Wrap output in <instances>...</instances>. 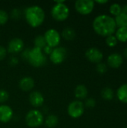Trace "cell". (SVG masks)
Wrapping results in <instances>:
<instances>
[{
	"label": "cell",
	"mask_w": 127,
	"mask_h": 128,
	"mask_svg": "<svg viewBox=\"0 0 127 128\" xmlns=\"http://www.w3.org/2000/svg\"><path fill=\"white\" fill-rule=\"evenodd\" d=\"M101 96L106 100H111L114 98V92L111 88L106 87L103 88L101 92Z\"/></svg>",
	"instance_id": "7402d4cb"
},
{
	"label": "cell",
	"mask_w": 127,
	"mask_h": 128,
	"mask_svg": "<svg viewBox=\"0 0 127 128\" xmlns=\"http://www.w3.org/2000/svg\"><path fill=\"white\" fill-rule=\"evenodd\" d=\"M11 14L13 18H18L19 16V10L17 9H14L13 10H12Z\"/></svg>",
	"instance_id": "4dcf8cb0"
},
{
	"label": "cell",
	"mask_w": 127,
	"mask_h": 128,
	"mask_svg": "<svg viewBox=\"0 0 127 128\" xmlns=\"http://www.w3.org/2000/svg\"><path fill=\"white\" fill-rule=\"evenodd\" d=\"M19 87L23 92H29L34 87V81L30 76L22 77L19 82Z\"/></svg>",
	"instance_id": "9a60e30c"
},
{
	"label": "cell",
	"mask_w": 127,
	"mask_h": 128,
	"mask_svg": "<svg viewBox=\"0 0 127 128\" xmlns=\"http://www.w3.org/2000/svg\"><path fill=\"white\" fill-rule=\"evenodd\" d=\"M9 99V94L4 89H0V104H3Z\"/></svg>",
	"instance_id": "4316f807"
},
{
	"label": "cell",
	"mask_w": 127,
	"mask_h": 128,
	"mask_svg": "<svg viewBox=\"0 0 127 128\" xmlns=\"http://www.w3.org/2000/svg\"><path fill=\"white\" fill-rule=\"evenodd\" d=\"M13 110L8 105L1 104L0 105V122L2 123L9 122L13 118Z\"/></svg>",
	"instance_id": "7c38bea8"
},
{
	"label": "cell",
	"mask_w": 127,
	"mask_h": 128,
	"mask_svg": "<svg viewBox=\"0 0 127 128\" xmlns=\"http://www.w3.org/2000/svg\"><path fill=\"white\" fill-rule=\"evenodd\" d=\"M96 70L98 74H103L107 71V66L104 63H98L96 67Z\"/></svg>",
	"instance_id": "83f0119b"
},
{
	"label": "cell",
	"mask_w": 127,
	"mask_h": 128,
	"mask_svg": "<svg viewBox=\"0 0 127 128\" xmlns=\"http://www.w3.org/2000/svg\"><path fill=\"white\" fill-rule=\"evenodd\" d=\"M88 108H94L96 106V100L94 98H88L85 100V103L84 104Z\"/></svg>",
	"instance_id": "f1b7e54d"
},
{
	"label": "cell",
	"mask_w": 127,
	"mask_h": 128,
	"mask_svg": "<svg viewBox=\"0 0 127 128\" xmlns=\"http://www.w3.org/2000/svg\"><path fill=\"white\" fill-rule=\"evenodd\" d=\"M86 58L93 63H100L103 58V52L97 47H91L88 49L85 52Z\"/></svg>",
	"instance_id": "30bf717a"
},
{
	"label": "cell",
	"mask_w": 127,
	"mask_h": 128,
	"mask_svg": "<svg viewBox=\"0 0 127 128\" xmlns=\"http://www.w3.org/2000/svg\"><path fill=\"white\" fill-rule=\"evenodd\" d=\"M116 33V38L118 40L121 42H127V27H121L115 31Z\"/></svg>",
	"instance_id": "ffe728a7"
},
{
	"label": "cell",
	"mask_w": 127,
	"mask_h": 128,
	"mask_svg": "<svg viewBox=\"0 0 127 128\" xmlns=\"http://www.w3.org/2000/svg\"><path fill=\"white\" fill-rule=\"evenodd\" d=\"M121 12L125 14H127V4H124L123 7H121Z\"/></svg>",
	"instance_id": "d6a6232c"
},
{
	"label": "cell",
	"mask_w": 127,
	"mask_h": 128,
	"mask_svg": "<svg viewBox=\"0 0 127 128\" xmlns=\"http://www.w3.org/2000/svg\"><path fill=\"white\" fill-rule=\"evenodd\" d=\"M108 2H109L108 0H97L96 1V2L97 3H99V4H106Z\"/></svg>",
	"instance_id": "836d02e7"
},
{
	"label": "cell",
	"mask_w": 127,
	"mask_h": 128,
	"mask_svg": "<svg viewBox=\"0 0 127 128\" xmlns=\"http://www.w3.org/2000/svg\"><path fill=\"white\" fill-rule=\"evenodd\" d=\"M116 23L115 19L106 14H101L95 17L93 21V28L100 36L108 37L115 32Z\"/></svg>",
	"instance_id": "6da1fadb"
},
{
	"label": "cell",
	"mask_w": 127,
	"mask_h": 128,
	"mask_svg": "<svg viewBox=\"0 0 127 128\" xmlns=\"http://www.w3.org/2000/svg\"><path fill=\"white\" fill-rule=\"evenodd\" d=\"M24 42L21 38H14L9 41L7 50L11 54H17L24 50Z\"/></svg>",
	"instance_id": "8fae6325"
},
{
	"label": "cell",
	"mask_w": 127,
	"mask_h": 128,
	"mask_svg": "<svg viewBox=\"0 0 127 128\" xmlns=\"http://www.w3.org/2000/svg\"><path fill=\"white\" fill-rule=\"evenodd\" d=\"M28 100L30 104L34 106V107H40L41 106L43 103H44V98L43 96V94L37 91L32 92L30 94H29V98H28Z\"/></svg>",
	"instance_id": "4fadbf2b"
},
{
	"label": "cell",
	"mask_w": 127,
	"mask_h": 128,
	"mask_svg": "<svg viewBox=\"0 0 127 128\" xmlns=\"http://www.w3.org/2000/svg\"><path fill=\"white\" fill-rule=\"evenodd\" d=\"M118 39L116 38L115 36H114L113 34L112 35H109L106 38V44L110 46V47H113V46H115L117 44H118Z\"/></svg>",
	"instance_id": "d4e9b609"
},
{
	"label": "cell",
	"mask_w": 127,
	"mask_h": 128,
	"mask_svg": "<svg viewBox=\"0 0 127 128\" xmlns=\"http://www.w3.org/2000/svg\"><path fill=\"white\" fill-rule=\"evenodd\" d=\"M76 10L82 15L91 14L94 8V2L92 0H77L75 2Z\"/></svg>",
	"instance_id": "ba28073f"
},
{
	"label": "cell",
	"mask_w": 127,
	"mask_h": 128,
	"mask_svg": "<svg viewBox=\"0 0 127 128\" xmlns=\"http://www.w3.org/2000/svg\"><path fill=\"white\" fill-rule=\"evenodd\" d=\"M85 112V105L80 100H74L67 106V114L73 118L81 117Z\"/></svg>",
	"instance_id": "52a82bcc"
},
{
	"label": "cell",
	"mask_w": 127,
	"mask_h": 128,
	"mask_svg": "<svg viewBox=\"0 0 127 128\" xmlns=\"http://www.w3.org/2000/svg\"><path fill=\"white\" fill-rule=\"evenodd\" d=\"M7 55V50L4 46H0V61H2Z\"/></svg>",
	"instance_id": "f546056e"
},
{
	"label": "cell",
	"mask_w": 127,
	"mask_h": 128,
	"mask_svg": "<svg viewBox=\"0 0 127 128\" xmlns=\"http://www.w3.org/2000/svg\"><path fill=\"white\" fill-rule=\"evenodd\" d=\"M117 96L120 101L127 104V83L119 87L117 92Z\"/></svg>",
	"instance_id": "e0dca14e"
},
{
	"label": "cell",
	"mask_w": 127,
	"mask_h": 128,
	"mask_svg": "<svg viewBox=\"0 0 127 128\" xmlns=\"http://www.w3.org/2000/svg\"><path fill=\"white\" fill-rule=\"evenodd\" d=\"M61 36L66 40H73L76 37V32L75 30L73 28L67 27L63 29L61 32Z\"/></svg>",
	"instance_id": "ac0fdd59"
},
{
	"label": "cell",
	"mask_w": 127,
	"mask_h": 128,
	"mask_svg": "<svg viewBox=\"0 0 127 128\" xmlns=\"http://www.w3.org/2000/svg\"><path fill=\"white\" fill-rule=\"evenodd\" d=\"M127 128V127H125V128Z\"/></svg>",
	"instance_id": "d590c367"
},
{
	"label": "cell",
	"mask_w": 127,
	"mask_h": 128,
	"mask_svg": "<svg viewBox=\"0 0 127 128\" xmlns=\"http://www.w3.org/2000/svg\"><path fill=\"white\" fill-rule=\"evenodd\" d=\"M74 94L79 100L85 99L88 95V88L84 85H78L74 90Z\"/></svg>",
	"instance_id": "2e32d148"
},
{
	"label": "cell",
	"mask_w": 127,
	"mask_h": 128,
	"mask_svg": "<svg viewBox=\"0 0 127 128\" xmlns=\"http://www.w3.org/2000/svg\"><path fill=\"white\" fill-rule=\"evenodd\" d=\"M34 46L40 48L43 50V49L46 46V43L45 40V38L43 37V35H37L35 38H34Z\"/></svg>",
	"instance_id": "603a6c76"
},
{
	"label": "cell",
	"mask_w": 127,
	"mask_h": 128,
	"mask_svg": "<svg viewBox=\"0 0 127 128\" xmlns=\"http://www.w3.org/2000/svg\"><path fill=\"white\" fill-rule=\"evenodd\" d=\"M45 124L47 128H55L58 124V118L55 115H49L44 120Z\"/></svg>",
	"instance_id": "d6986e66"
},
{
	"label": "cell",
	"mask_w": 127,
	"mask_h": 128,
	"mask_svg": "<svg viewBox=\"0 0 127 128\" xmlns=\"http://www.w3.org/2000/svg\"><path fill=\"white\" fill-rule=\"evenodd\" d=\"M26 124L29 128H36L41 126L44 122L43 113L37 110H31L28 112L25 118Z\"/></svg>",
	"instance_id": "5b68a950"
},
{
	"label": "cell",
	"mask_w": 127,
	"mask_h": 128,
	"mask_svg": "<svg viewBox=\"0 0 127 128\" xmlns=\"http://www.w3.org/2000/svg\"><path fill=\"white\" fill-rule=\"evenodd\" d=\"M107 62L109 66L112 68H118L121 66L124 62L123 56L119 53H112L107 58Z\"/></svg>",
	"instance_id": "5bb4252c"
},
{
	"label": "cell",
	"mask_w": 127,
	"mask_h": 128,
	"mask_svg": "<svg viewBox=\"0 0 127 128\" xmlns=\"http://www.w3.org/2000/svg\"><path fill=\"white\" fill-rule=\"evenodd\" d=\"M27 62L34 68H40L46 64V57L41 49L34 46L29 50Z\"/></svg>",
	"instance_id": "277c9868"
},
{
	"label": "cell",
	"mask_w": 127,
	"mask_h": 128,
	"mask_svg": "<svg viewBox=\"0 0 127 128\" xmlns=\"http://www.w3.org/2000/svg\"><path fill=\"white\" fill-rule=\"evenodd\" d=\"M70 14V9L64 1L55 2L51 10V15L52 18L59 22L66 20Z\"/></svg>",
	"instance_id": "3957f363"
},
{
	"label": "cell",
	"mask_w": 127,
	"mask_h": 128,
	"mask_svg": "<svg viewBox=\"0 0 127 128\" xmlns=\"http://www.w3.org/2000/svg\"><path fill=\"white\" fill-rule=\"evenodd\" d=\"M17 63H18V60H17L16 58L13 57V58H10V64L11 66H15Z\"/></svg>",
	"instance_id": "1f68e13d"
},
{
	"label": "cell",
	"mask_w": 127,
	"mask_h": 128,
	"mask_svg": "<svg viewBox=\"0 0 127 128\" xmlns=\"http://www.w3.org/2000/svg\"><path fill=\"white\" fill-rule=\"evenodd\" d=\"M115 21L116 23V26L121 27H127V14L124 13H121L116 17L115 18Z\"/></svg>",
	"instance_id": "44dd1931"
},
{
	"label": "cell",
	"mask_w": 127,
	"mask_h": 128,
	"mask_svg": "<svg viewBox=\"0 0 127 128\" xmlns=\"http://www.w3.org/2000/svg\"><path fill=\"white\" fill-rule=\"evenodd\" d=\"M25 19L27 23L32 28L40 26L45 20V12L38 5H31L25 10Z\"/></svg>",
	"instance_id": "7a4b0ae2"
},
{
	"label": "cell",
	"mask_w": 127,
	"mask_h": 128,
	"mask_svg": "<svg viewBox=\"0 0 127 128\" xmlns=\"http://www.w3.org/2000/svg\"><path fill=\"white\" fill-rule=\"evenodd\" d=\"M109 11L112 14L115 16H118L121 13V6L118 3H114L111 4L109 8Z\"/></svg>",
	"instance_id": "cb8c5ba5"
},
{
	"label": "cell",
	"mask_w": 127,
	"mask_h": 128,
	"mask_svg": "<svg viewBox=\"0 0 127 128\" xmlns=\"http://www.w3.org/2000/svg\"><path fill=\"white\" fill-rule=\"evenodd\" d=\"M124 56L127 58V47L124 50Z\"/></svg>",
	"instance_id": "e575fe53"
},
{
	"label": "cell",
	"mask_w": 127,
	"mask_h": 128,
	"mask_svg": "<svg viewBox=\"0 0 127 128\" xmlns=\"http://www.w3.org/2000/svg\"><path fill=\"white\" fill-rule=\"evenodd\" d=\"M43 37L45 38L46 45L53 49L58 47V46L61 42V34L55 28L48 29L45 32Z\"/></svg>",
	"instance_id": "8992f818"
},
{
	"label": "cell",
	"mask_w": 127,
	"mask_h": 128,
	"mask_svg": "<svg viewBox=\"0 0 127 128\" xmlns=\"http://www.w3.org/2000/svg\"><path fill=\"white\" fill-rule=\"evenodd\" d=\"M67 50L62 46H58L52 50V52L49 54L50 61L55 64H59L64 62L67 57Z\"/></svg>",
	"instance_id": "9c48e42d"
},
{
	"label": "cell",
	"mask_w": 127,
	"mask_h": 128,
	"mask_svg": "<svg viewBox=\"0 0 127 128\" xmlns=\"http://www.w3.org/2000/svg\"><path fill=\"white\" fill-rule=\"evenodd\" d=\"M8 14L2 9H0V26H4L8 21Z\"/></svg>",
	"instance_id": "484cf974"
}]
</instances>
